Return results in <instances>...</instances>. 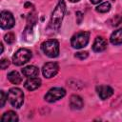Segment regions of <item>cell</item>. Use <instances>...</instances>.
Listing matches in <instances>:
<instances>
[{
	"label": "cell",
	"instance_id": "cell-1",
	"mask_svg": "<svg viewBox=\"0 0 122 122\" xmlns=\"http://www.w3.org/2000/svg\"><path fill=\"white\" fill-rule=\"evenodd\" d=\"M65 10H66V4L64 2V0H59V3L57 4V6L55 7L51 18V27L52 28V30H58L60 26H61V22L63 20L64 14H65Z\"/></svg>",
	"mask_w": 122,
	"mask_h": 122
},
{
	"label": "cell",
	"instance_id": "cell-2",
	"mask_svg": "<svg viewBox=\"0 0 122 122\" xmlns=\"http://www.w3.org/2000/svg\"><path fill=\"white\" fill-rule=\"evenodd\" d=\"M41 50L47 56L54 58L59 54V43L55 39L47 40L41 44Z\"/></svg>",
	"mask_w": 122,
	"mask_h": 122
},
{
	"label": "cell",
	"instance_id": "cell-3",
	"mask_svg": "<svg viewBox=\"0 0 122 122\" xmlns=\"http://www.w3.org/2000/svg\"><path fill=\"white\" fill-rule=\"evenodd\" d=\"M10 105L16 109L20 108L24 102V93L23 92L18 88H11L8 92L7 95Z\"/></svg>",
	"mask_w": 122,
	"mask_h": 122
},
{
	"label": "cell",
	"instance_id": "cell-4",
	"mask_svg": "<svg viewBox=\"0 0 122 122\" xmlns=\"http://www.w3.org/2000/svg\"><path fill=\"white\" fill-rule=\"evenodd\" d=\"M89 38H90V33L88 31H81L76 34H74L71 37V45L74 49H81L87 46L89 43Z\"/></svg>",
	"mask_w": 122,
	"mask_h": 122
},
{
	"label": "cell",
	"instance_id": "cell-5",
	"mask_svg": "<svg viewBox=\"0 0 122 122\" xmlns=\"http://www.w3.org/2000/svg\"><path fill=\"white\" fill-rule=\"evenodd\" d=\"M31 58V51L28 49H19L12 56L13 64L16 66H22Z\"/></svg>",
	"mask_w": 122,
	"mask_h": 122
},
{
	"label": "cell",
	"instance_id": "cell-6",
	"mask_svg": "<svg viewBox=\"0 0 122 122\" xmlns=\"http://www.w3.org/2000/svg\"><path fill=\"white\" fill-rule=\"evenodd\" d=\"M66 94V91L63 89V88H59V87H56V88H52L45 95V100L48 101V102H55L61 98H63Z\"/></svg>",
	"mask_w": 122,
	"mask_h": 122
},
{
	"label": "cell",
	"instance_id": "cell-7",
	"mask_svg": "<svg viewBox=\"0 0 122 122\" xmlns=\"http://www.w3.org/2000/svg\"><path fill=\"white\" fill-rule=\"evenodd\" d=\"M15 24V20L13 18V15L11 14V12L8 11V10H3L1 11V15H0V25L1 28L4 30H9L11 29Z\"/></svg>",
	"mask_w": 122,
	"mask_h": 122
},
{
	"label": "cell",
	"instance_id": "cell-8",
	"mask_svg": "<svg viewBox=\"0 0 122 122\" xmlns=\"http://www.w3.org/2000/svg\"><path fill=\"white\" fill-rule=\"evenodd\" d=\"M58 70H59V66L55 62H48L42 68L43 75L47 78H51L54 75H56V73L58 72Z\"/></svg>",
	"mask_w": 122,
	"mask_h": 122
},
{
	"label": "cell",
	"instance_id": "cell-9",
	"mask_svg": "<svg viewBox=\"0 0 122 122\" xmlns=\"http://www.w3.org/2000/svg\"><path fill=\"white\" fill-rule=\"evenodd\" d=\"M96 91H97L99 97L102 100H105V99L111 97L113 93V90L110 86H99L96 88Z\"/></svg>",
	"mask_w": 122,
	"mask_h": 122
},
{
	"label": "cell",
	"instance_id": "cell-10",
	"mask_svg": "<svg viewBox=\"0 0 122 122\" xmlns=\"http://www.w3.org/2000/svg\"><path fill=\"white\" fill-rule=\"evenodd\" d=\"M41 86V80L38 77H30L25 81L24 87L29 91H34Z\"/></svg>",
	"mask_w": 122,
	"mask_h": 122
},
{
	"label": "cell",
	"instance_id": "cell-11",
	"mask_svg": "<svg viewBox=\"0 0 122 122\" xmlns=\"http://www.w3.org/2000/svg\"><path fill=\"white\" fill-rule=\"evenodd\" d=\"M106 48H107V41L103 37L97 36L94 39V42L92 44V50L96 52H100L106 50Z\"/></svg>",
	"mask_w": 122,
	"mask_h": 122
},
{
	"label": "cell",
	"instance_id": "cell-12",
	"mask_svg": "<svg viewBox=\"0 0 122 122\" xmlns=\"http://www.w3.org/2000/svg\"><path fill=\"white\" fill-rule=\"evenodd\" d=\"M22 73L26 77H28V78H30V77H36L38 75V73H39V70H38L37 67L30 65V66H27V67L22 69Z\"/></svg>",
	"mask_w": 122,
	"mask_h": 122
},
{
	"label": "cell",
	"instance_id": "cell-13",
	"mask_svg": "<svg viewBox=\"0 0 122 122\" xmlns=\"http://www.w3.org/2000/svg\"><path fill=\"white\" fill-rule=\"evenodd\" d=\"M70 107L72 110H80L83 107V100L79 95L73 94L70 98Z\"/></svg>",
	"mask_w": 122,
	"mask_h": 122
},
{
	"label": "cell",
	"instance_id": "cell-14",
	"mask_svg": "<svg viewBox=\"0 0 122 122\" xmlns=\"http://www.w3.org/2000/svg\"><path fill=\"white\" fill-rule=\"evenodd\" d=\"M111 43L113 45H120L122 44V28L114 30L111 35Z\"/></svg>",
	"mask_w": 122,
	"mask_h": 122
},
{
	"label": "cell",
	"instance_id": "cell-15",
	"mask_svg": "<svg viewBox=\"0 0 122 122\" xmlns=\"http://www.w3.org/2000/svg\"><path fill=\"white\" fill-rule=\"evenodd\" d=\"M1 121L2 122H17L18 116L14 112L9 111L3 114V116L1 117Z\"/></svg>",
	"mask_w": 122,
	"mask_h": 122
},
{
	"label": "cell",
	"instance_id": "cell-16",
	"mask_svg": "<svg viewBox=\"0 0 122 122\" xmlns=\"http://www.w3.org/2000/svg\"><path fill=\"white\" fill-rule=\"evenodd\" d=\"M8 79L10 80V82H11L12 84H15V85L20 84L21 81H22V78H21L20 74L15 71H12L8 74Z\"/></svg>",
	"mask_w": 122,
	"mask_h": 122
},
{
	"label": "cell",
	"instance_id": "cell-17",
	"mask_svg": "<svg viewBox=\"0 0 122 122\" xmlns=\"http://www.w3.org/2000/svg\"><path fill=\"white\" fill-rule=\"evenodd\" d=\"M96 11L98 12H101V13H105V12H108L110 10H111V4L109 2H104V3H101L100 5H98L96 8H95Z\"/></svg>",
	"mask_w": 122,
	"mask_h": 122
},
{
	"label": "cell",
	"instance_id": "cell-18",
	"mask_svg": "<svg viewBox=\"0 0 122 122\" xmlns=\"http://www.w3.org/2000/svg\"><path fill=\"white\" fill-rule=\"evenodd\" d=\"M4 39H5V41H6L8 44H12V43L15 41V36H14V34H13L12 32H8V33L5 35Z\"/></svg>",
	"mask_w": 122,
	"mask_h": 122
},
{
	"label": "cell",
	"instance_id": "cell-19",
	"mask_svg": "<svg viewBox=\"0 0 122 122\" xmlns=\"http://www.w3.org/2000/svg\"><path fill=\"white\" fill-rule=\"evenodd\" d=\"M74 56H75L76 58L82 60V59H85V58L88 57V52H87V51H79V52H76V53L74 54Z\"/></svg>",
	"mask_w": 122,
	"mask_h": 122
},
{
	"label": "cell",
	"instance_id": "cell-20",
	"mask_svg": "<svg viewBox=\"0 0 122 122\" xmlns=\"http://www.w3.org/2000/svg\"><path fill=\"white\" fill-rule=\"evenodd\" d=\"M9 65H10V61H9L7 58H3V59H1L0 67H1V69H2V70L7 69V68L9 67Z\"/></svg>",
	"mask_w": 122,
	"mask_h": 122
},
{
	"label": "cell",
	"instance_id": "cell-21",
	"mask_svg": "<svg viewBox=\"0 0 122 122\" xmlns=\"http://www.w3.org/2000/svg\"><path fill=\"white\" fill-rule=\"evenodd\" d=\"M0 93H1V104H0V106H1V108H2V107H4L5 102H6V94H5L4 91H1Z\"/></svg>",
	"mask_w": 122,
	"mask_h": 122
},
{
	"label": "cell",
	"instance_id": "cell-22",
	"mask_svg": "<svg viewBox=\"0 0 122 122\" xmlns=\"http://www.w3.org/2000/svg\"><path fill=\"white\" fill-rule=\"evenodd\" d=\"M117 16V15H116ZM116 16H115V18H113L112 19V26H117L118 24H120V22L122 21V17H120L118 20H116Z\"/></svg>",
	"mask_w": 122,
	"mask_h": 122
},
{
	"label": "cell",
	"instance_id": "cell-23",
	"mask_svg": "<svg viewBox=\"0 0 122 122\" xmlns=\"http://www.w3.org/2000/svg\"><path fill=\"white\" fill-rule=\"evenodd\" d=\"M92 4H97V3H99V2H101L102 0H90Z\"/></svg>",
	"mask_w": 122,
	"mask_h": 122
},
{
	"label": "cell",
	"instance_id": "cell-24",
	"mask_svg": "<svg viewBox=\"0 0 122 122\" xmlns=\"http://www.w3.org/2000/svg\"><path fill=\"white\" fill-rule=\"evenodd\" d=\"M71 2H72V3H74V2H78L79 0H70Z\"/></svg>",
	"mask_w": 122,
	"mask_h": 122
}]
</instances>
